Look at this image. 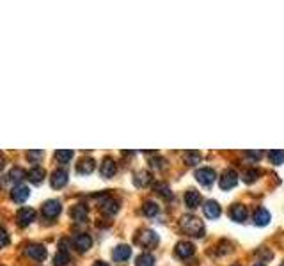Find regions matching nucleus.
Wrapping results in <instances>:
<instances>
[{
    "instance_id": "f8f14e48",
    "label": "nucleus",
    "mask_w": 284,
    "mask_h": 266,
    "mask_svg": "<svg viewBox=\"0 0 284 266\" xmlns=\"http://www.w3.org/2000/svg\"><path fill=\"white\" fill-rule=\"evenodd\" d=\"M195 254V247L190 241H179L176 245V256L181 257V259H188Z\"/></svg>"
},
{
    "instance_id": "9b49d317",
    "label": "nucleus",
    "mask_w": 284,
    "mask_h": 266,
    "mask_svg": "<svg viewBox=\"0 0 284 266\" xmlns=\"http://www.w3.org/2000/svg\"><path fill=\"white\" fill-rule=\"evenodd\" d=\"M50 183H52L53 188H62V186L68 183V172L66 168H55L50 177Z\"/></svg>"
},
{
    "instance_id": "4468645a",
    "label": "nucleus",
    "mask_w": 284,
    "mask_h": 266,
    "mask_svg": "<svg viewBox=\"0 0 284 266\" xmlns=\"http://www.w3.org/2000/svg\"><path fill=\"white\" fill-rule=\"evenodd\" d=\"M117 172V167H115V162L112 158H103V162H102V165H100V174H102L103 177H112L114 174Z\"/></svg>"
},
{
    "instance_id": "39448f33",
    "label": "nucleus",
    "mask_w": 284,
    "mask_h": 266,
    "mask_svg": "<svg viewBox=\"0 0 284 266\" xmlns=\"http://www.w3.org/2000/svg\"><path fill=\"white\" fill-rule=\"evenodd\" d=\"M34 218H36V211L32 208H22V209H18V213H16V222L20 227L31 226L32 222H34Z\"/></svg>"
},
{
    "instance_id": "b1692460",
    "label": "nucleus",
    "mask_w": 284,
    "mask_h": 266,
    "mask_svg": "<svg viewBox=\"0 0 284 266\" xmlns=\"http://www.w3.org/2000/svg\"><path fill=\"white\" fill-rule=\"evenodd\" d=\"M135 266H155V257L151 254L144 252L135 259Z\"/></svg>"
},
{
    "instance_id": "72a5a7b5",
    "label": "nucleus",
    "mask_w": 284,
    "mask_h": 266,
    "mask_svg": "<svg viewBox=\"0 0 284 266\" xmlns=\"http://www.w3.org/2000/svg\"><path fill=\"white\" fill-rule=\"evenodd\" d=\"M247 155H248V156H252V158H261L263 153H261V151H256V153H252V151H248Z\"/></svg>"
},
{
    "instance_id": "c9c22d12",
    "label": "nucleus",
    "mask_w": 284,
    "mask_h": 266,
    "mask_svg": "<svg viewBox=\"0 0 284 266\" xmlns=\"http://www.w3.org/2000/svg\"><path fill=\"white\" fill-rule=\"evenodd\" d=\"M254 266H265V265H263V263H256Z\"/></svg>"
},
{
    "instance_id": "2f4dec72",
    "label": "nucleus",
    "mask_w": 284,
    "mask_h": 266,
    "mask_svg": "<svg viewBox=\"0 0 284 266\" xmlns=\"http://www.w3.org/2000/svg\"><path fill=\"white\" fill-rule=\"evenodd\" d=\"M43 151H29V153H27V158L29 160H32V162H34V164H37V162H39L41 158H43Z\"/></svg>"
},
{
    "instance_id": "2eb2a0df",
    "label": "nucleus",
    "mask_w": 284,
    "mask_h": 266,
    "mask_svg": "<svg viewBox=\"0 0 284 266\" xmlns=\"http://www.w3.org/2000/svg\"><path fill=\"white\" fill-rule=\"evenodd\" d=\"M203 211H204V215L208 218H212V220L220 217V206H218L217 200H206L203 206Z\"/></svg>"
},
{
    "instance_id": "ddd939ff",
    "label": "nucleus",
    "mask_w": 284,
    "mask_h": 266,
    "mask_svg": "<svg viewBox=\"0 0 284 266\" xmlns=\"http://www.w3.org/2000/svg\"><path fill=\"white\" fill-rule=\"evenodd\" d=\"M29 195H31V190H29V186L25 185H16L11 190V199L14 200V202H25L27 199H29Z\"/></svg>"
},
{
    "instance_id": "473e14b6",
    "label": "nucleus",
    "mask_w": 284,
    "mask_h": 266,
    "mask_svg": "<svg viewBox=\"0 0 284 266\" xmlns=\"http://www.w3.org/2000/svg\"><path fill=\"white\" fill-rule=\"evenodd\" d=\"M0 238H2V247H5V245H7V241H9L7 233H5V229H2V231H0Z\"/></svg>"
},
{
    "instance_id": "c85d7f7f",
    "label": "nucleus",
    "mask_w": 284,
    "mask_h": 266,
    "mask_svg": "<svg viewBox=\"0 0 284 266\" xmlns=\"http://www.w3.org/2000/svg\"><path fill=\"white\" fill-rule=\"evenodd\" d=\"M185 160L188 165H197L203 160V156H201V153H197V151H188V153H185Z\"/></svg>"
},
{
    "instance_id": "a878e982",
    "label": "nucleus",
    "mask_w": 284,
    "mask_h": 266,
    "mask_svg": "<svg viewBox=\"0 0 284 266\" xmlns=\"http://www.w3.org/2000/svg\"><path fill=\"white\" fill-rule=\"evenodd\" d=\"M27 177V172L23 170V168H20V167H14V168H11V172L7 174V179H11V181H22V179H25Z\"/></svg>"
},
{
    "instance_id": "aec40b11",
    "label": "nucleus",
    "mask_w": 284,
    "mask_h": 266,
    "mask_svg": "<svg viewBox=\"0 0 284 266\" xmlns=\"http://www.w3.org/2000/svg\"><path fill=\"white\" fill-rule=\"evenodd\" d=\"M254 224L259 227L266 226V224H270V213L266 211L265 208H259L256 209V213H254Z\"/></svg>"
},
{
    "instance_id": "bb28decb",
    "label": "nucleus",
    "mask_w": 284,
    "mask_h": 266,
    "mask_svg": "<svg viewBox=\"0 0 284 266\" xmlns=\"http://www.w3.org/2000/svg\"><path fill=\"white\" fill-rule=\"evenodd\" d=\"M268 160H270L274 165H283L284 164V151L272 149L270 153H268Z\"/></svg>"
},
{
    "instance_id": "7ed1b4c3",
    "label": "nucleus",
    "mask_w": 284,
    "mask_h": 266,
    "mask_svg": "<svg viewBox=\"0 0 284 266\" xmlns=\"http://www.w3.org/2000/svg\"><path fill=\"white\" fill-rule=\"evenodd\" d=\"M236 183H238V174H236L233 168L224 170L222 176L218 177V185H220L222 190H231V188H235Z\"/></svg>"
},
{
    "instance_id": "412c9836",
    "label": "nucleus",
    "mask_w": 284,
    "mask_h": 266,
    "mask_svg": "<svg viewBox=\"0 0 284 266\" xmlns=\"http://www.w3.org/2000/svg\"><path fill=\"white\" fill-rule=\"evenodd\" d=\"M133 183H135V186H139V188L147 186L151 183V174L147 172V170H137L135 176H133Z\"/></svg>"
},
{
    "instance_id": "f03ea898",
    "label": "nucleus",
    "mask_w": 284,
    "mask_h": 266,
    "mask_svg": "<svg viewBox=\"0 0 284 266\" xmlns=\"http://www.w3.org/2000/svg\"><path fill=\"white\" fill-rule=\"evenodd\" d=\"M195 179L203 186H212L213 183H215V179H217V174L210 167H201L195 170Z\"/></svg>"
},
{
    "instance_id": "9d476101",
    "label": "nucleus",
    "mask_w": 284,
    "mask_h": 266,
    "mask_svg": "<svg viewBox=\"0 0 284 266\" xmlns=\"http://www.w3.org/2000/svg\"><path fill=\"white\" fill-rule=\"evenodd\" d=\"M247 215H248L247 208H245L244 204H233L229 209V217L235 222H238V224H244L247 220Z\"/></svg>"
},
{
    "instance_id": "e433bc0d",
    "label": "nucleus",
    "mask_w": 284,
    "mask_h": 266,
    "mask_svg": "<svg viewBox=\"0 0 284 266\" xmlns=\"http://www.w3.org/2000/svg\"><path fill=\"white\" fill-rule=\"evenodd\" d=\"M281 266H284V265H281Z\"/></svg>"
},
{
    "instance_id": "6ab92c4d",
    "label": "nucleus",
    "mask_w": 284,
    "mask_h": 266,
    "mask_svg": "<svg viewBox=\"0 0 284 266\" xmlns=\"http://www.w3.org/2000/svg\"><path fill=\"white\" fill-rule=\"evenodd\" d=\"M71 217L76 222H85L87 220V206L85 204H76L71 208Z\"/></svg>"
},
{
    "instance_id": "c756f323",
    "label": "nucleus",
    "mask_w": 284,
    "mask_h": 266,
    "mask_svg": "<svg viewBox=\"0 0 284 266\" xmlns=\"http://www.w3.org/2000/svg\"><path fill=\"white\" fill-rule=\"evenodd\" d=\"M155 192H158V195H162L164 199L173 197V192H171V188H169L165 183H156V185H155Z\"/></svg>"
},
{
    "instance_id": "0eeeda50",
    "label": "nucleus",
    "mask_w": 284,
    "mask_h": 266,
    "mask_svg": "<svg viewBox=\"0 0 284 266\" xmlns=\"http://www.w3.org/2000/svg\"><path fill=\"white\" fill-rule=\"evenodd\" d=\"M73 245H75L76 250L80 252H87L91 245H93V238L87 234V233H78V234L73 238Z\"/></svg>"
},
{
    "instance_id": "6e6552de",
    "label": "nucleus",
    "mask_w": 284,
    "mask_h": 266,
    "mask_svg": "<svg viewBox=\"0 0 284 266\" xmlns=\"http://www.w3.org/2000/svg\"><path fill=\"white\" fill-rule=\"evenodd\" d=\"M61 213V202L55 199H50L43 204V217L44 218H55Z\"/></svg>"
},
{
    "instance_id": "7c9ffc66",
    "label": "nucleus",
    "mask_w": 284,
    "mask_h": 266,
    "mask_svg": "<svg viewBox=\"0 0 284 266\" xmlns=\"http://www.w3.org/2000/svg\"><path fill=\"white\" fill-rule=\"evenodd\" d=\"M259 177V170H256V168H248V170H245L244 174H242V179H244L245 183H254Z\"/></svg>"
},
{
    "instance_id": "4be33fe9",
    "label": "nucleus",
    "mask_w": 284,
    "mask_h": 266,
    "mask_svg": "<svg viewBox=\"0 0 284 266\" xmlns=\"http://www.w3.org/2000/svg\"><path fill=\"white\" fill-rule=\"evenodd\" d=\"M100 209H102V213H105V215H115V213L119 211V202L114 199H106L102 202Z\"/></svg>"
},
{
    "instance_id": "dca6fc26",
    "label": "nucleus",
    "mask_w": 284,
    "mask_h": 266,
    "mask_svg": "<svg viewBox=\"0 0 284 266\" xmlns=\"http://www.w3.org/2000/svg\"><path fill=\"white\" fill-rule=\"evenodd\" d=\"M185 204H186V208H190V209H195V208H199V204H201V194L197 190H188L185 192Z\"/></svg>"
},
{
    "instance_id": "20e7f679",
    "label": "nucleus",
    "mask_w": 284,
    "mask_h": 266,
    "mask_svg": "<svg viewBox=\"0 0 284 266\" xmlns=\"http://www.w3.org/2000/svg\"><path fill=\"white\" fill-rule=\"evenodd\" d=\"M137 243L142 245V247H146V248H151V247H155V245L158 243V236L155 234V231L142 229L141 233L137 234Z\"/></svg>"
},
{
    "instance_id": "5701e85b",
    "label": "nucleus",
    "mask_w": 284,
    "mask_h": 266,
    "mask_svg": "<svg viewBox=\"0 0 284 266\" xmlns=\"http://www.w3.org/2000/svg\"><path fill=\"white\" fill-rule=\"evenodd\" d=\"M68 263H70V252H68V248L61 247V250H57L53 257V266H66Z\"/></svg>"
},
{
    "instance_id": "f257e3e1",
    "label": "nucleus",
    "mask_w": 284,
    "mask_h": 266,
    "mask_svg": "<svg viewBox=\"0 0 284 266\" xmlns=\"http://www.w3.org/2000/svg\"><path fill=\"white\" fill-rule=\"evenodd\" d=\"M181 229L185 231L186 234L194 236V238H203L204 236V226L203 222L194 215H185L181 218Z\"/></svg>"
},
{
    "instance_id": "a211bd4d",
    "label": "nucleus",
    "mask_w": 284,
    "mask_h": 266,
    "mask_svg": "<svg viewBox=\"0 0 284 266\" xmlns=\"http://www.w3.org/2000/svg\"><path fill=\"white\" fill-rule=\"evenodd\" d=\"M96 168V162L93 158H82L76 165V170L80 174H91Z\"/></svg>"
},
{
    "instance_id": "f704fd0d",
    "label": "nucleus",
    "mask_w": 284,
    "mask_h": 266,
    "mask_svg": "<svg viewBox=\"0 0 284 266\" xmlns=\"http://www.w3.org/2000/svg\"><path fill=\"white\" fill-rule=\"evenodd\" d=\"M93 266H108V265H106L105 261H96V263H94Z\"/></svg>"
},
{
    "instance_id": "f3484780",
    "label": "nucleus",
    "mask_w": 284,
    "mask_h": 266,
    "mask_svg": "<svg viewBox=\"0 0 284 266\" xmlns=\"http://www.w3.org/2000/svg\"><path fill=\"white\" fill-rule=\"evenodd\" d=\"M44 176H46V172H44V168L39 167V165H36V167H32L29 172H27V179L31 183H34V185H39V183H43Z\"/></svg>"
},
{
    "instance_id": "1a4fd4ad",
    "label": "nucleus",
    "mask_w": 284,
    "mask_h": 266,
    "mask_svg": "<svg viewBox=\"0 0 284 266\" xmlns=\"http://www.w3.org/2000/svg\"><path fill=\"white\" fill-rule=\"evenodd\" d=\"M130 256H132V247H130V245H117V247L112 250V259L117 263L128 261Z\"/></svg>"
},
{
    "instance_id": "393cba45",
    "label": "nucleus",
    "mask_w": 284,
    "mask_h": 266,
    "mask_svg": "<svg viewBox=\"0 0 284 266\" xmlns=\"http://www.w3.org/2000/svg\"><path fill=\"white\" fill-rule=\"evenodd\" d=\"M158 211H160L158 206H156V202H153V200H146V202L142 204V213H144L146 217H155Z\"/></svg>"
},
{
    "instance_id": "423d86ee",
    "label": "nucleus",
    "mask_w": 284,
    "mask_h": 266,
    "mask_svg": "<svg viewBox=\"0 0 284 266\" xmlns=\"http://www.w3.org/2000/svg\"><path fill=\"white\" fill-rule=\"evenodd\" d=\"M25 254L29 257H32V259H36V261H44L46 259V248L39 243H29L25 248Z\"/></svg>"
},
{
    "instance_id": "cd10ccee",
    "label": "nucleus",
    "mask_w": 284,
    "mask_h": 266,
    "mask_svg": "<svg viewBox=\"0 0 284 266\" xmlns=\"http://www.w3.org/2000/svg\"><path fill=\"white\" fill-rule=\"evenodd\" d=\"M55 158H57L61 164H68V162L73 158V151L71 149H59V151H55Z\"/></svg>"
}]
</instances>
